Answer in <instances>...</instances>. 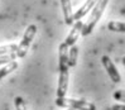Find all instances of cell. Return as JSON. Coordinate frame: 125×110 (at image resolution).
Masks as SVG:
<instances>
[{"instance_id":"7c38bea8","label":"cell","mask_w":125,"mask_h":110,"mask_svg":"<svg viewBox=\"0 0 125 110\" xmlns=\"http://www.w3.org/2000/svg\"><path fill=\"white\" fill-rule=\"evenodd\" d=\"M109 31H113V32H121L125 33V22H110L107 24Z\"/></svg>"},{"instance_id":"ba28073f","label":"cell","mask_w":125,"mask_h":110,"mask_svg":"<svg viewBox=\"0 0 125 110\" xmlns=\"http://www.w3.org/2000/svg\"><path fill=\"white\" fill-rule=\"evenodd\" d=\"M62 10H63V17H64V23L67 25L73 24V11H72V4L71 0H61Z\"/></svg>"},{"instance_id":"30bf717a","label":"cell","mask_w":125,"mask_h":110,"mask_svg":"<svg viewBox=\"0 0 125 110\" xmlns=\"http://www.w3.org/2000/svg\"><path fill=\"white\" fill-rule=\"evenodd\" d=\"M17 68H18L17 61H11L9 63H6V66H4L3 68H0V81H1L5 76H8L9 73H11L13 71H15Z\"/></svg>"},{"instance_id":"5b68a950","label":"cell","mask_w":125,"mask_h":110,"mask_svg":"<svg viewBox=\"0 0 125 110\" xmlns=\"http://www.w3.org/2000/svg\"><path fill=\"white\" fill-rule=\"evenodd\" d=\"M82 27H83V22L82 20H77L75 23L72 31L70 32V34L67 35V38H66V41H64V43H66L67 47H72V46L76 44V41L78 39L81 32H82Z\"/></svg>"},{"instance_id":"6da1fadb","label":"cell","mask_w":125,"mask_h":110,"mask_svg":"<svg viewBox=\"0 0 125 110\" xmlns=\"http://www.w3.org/2000/svg\"><path fill=\"white\" fill-rule=\"evenodd\" d=\"M107 3H109V0H97V3L95 4V6L92 8V11H91V15L89 17V20H87L86 23L83 24V27H82V32H81V34H82L83 37L91 34L95 25H96L97 22L100 20V18L102 15V13H104Z\"/></svg>"},{"instance_id":"277c9868","label":"cell","mask_w":125,"mask_h":110,"mask_svg":"<svg viewBox=\"0 0 125 110\" xmlns=\"http://www.w3.org/2000/svg\"><path fill=\"white\" fill-rule=\"evenodd\" d=\"M101 61H102V65H104L105 70L107 71L110 78H111V81H114V82H116V84L120 82V81H121L120 73H119V71L116 70V67H115V65L113 63V61L110 60L107 56H102Z\"/></svg>"},{"instance_id":"7a4b0ae2","label":"cell","mask_w":125,"mask_h":110,"mask_svg":"<svg viewBox=\"0 0 125 110\" xmlns=\"http://www.w3.org/2000/svg\"><path fill=\"white\" fill-rule=\"evenodd\" d=\"M56 104L62 108H72L76 110H96L92 102L86 100H77V99H67V98H56Z\"/></svg>"},{"instance_id":"9a60e30c","label":"cell","mask_w":125,"mask_h":110,"mask_svg":"<svg viewBox=\"0 0 125 110\" xmlns=\"http://www.w3.org/2000/svg\"><path fill=\"white\" fill-rule=\"evenodd\" d=\"M14 105H15L17 110H27V105H25V101L21 96H17L14 99Z\"/></svg>"},{"instance_id":"ac0fdd59","label":"cell","mask_w":125,"mask_h":110,"mask_svg":"<svg viewBox=\"0 0 125 110\" xmlns=\"http://www.w3.org/2000/svg\"><path fill=\"white\" fill-rule=\"evenodd\" d=\"M123 63H124V66H125V57H123Z\"/></svg>"},{"instance_id":"e0dca14e","label":"cell","mask_w":125,"mask_h":110,"mask_svg":"<svg viewBox=\"0 0 125 110\" xmlns=\"http://www.w3.org/2000/svg\"><path fill=\"white\" fill-rule=\"evenodd\" d=\"M111 110H125V105H123V104H115L111 108Z\"/></svg>"},{"instance_id":"4fadbf2b","label":"cell","mask_w":125,"mask_h":110,"mask_svg":"<svg viewBox=\"0 0 125 110\" xmlns=\"http://www.w3.org/2000/svg\"><path fill=\"white\" fill-rule=\"evenodd\" d=\"M18 46L17 44H8V46H0V55H6V53H17Z\"/></svg>"},{"instance_id":"5bb4252c","label":"cell","mask_w":125,"mask_h":110,"mask_svg":"<svg viewBox=\"0 0 125 110\" xmlns=\"http://www.w3.org/2000/svg\"><path fill=\"white\" fill-rule=\"evenodd\" d=\"M17 58V53H6V55H0V65L4 63H9L11 61H15Z\"/></svg>"},{"instance_id":"8992f818","label":"cell","mask_w":125,"mask_h":110,"mask_svg":"<svg viewBox=\"0 0 125 110\" xmlns=\"http://www.w3.org/2000/svg\"><path fill=\"white\" fill-rule=\"evenodd\" d=\"M68 78L70 73L68 70L60 71V78H58V87H57V98H64L68 89Z\"/></svg>"},{"instance_id":"9c48e42d","label":"cell","mask_w":125,"mask_h":110,"mask_svg":"<svg viewBox=\"0 0 125 110\" xmlns=\"http://www.w3.org/2000/svg\"><path fill=\"white\" fill-rule=\"evenodd\" d=\"M60 71L68 70V47L66 46V43H61L60 44Z\"/></svg>"},{"instance_id":"2e32d148","label":"cell","mask_w":125,"mask_h":110,"mask_svg":"<svg viewBox=\"0 0 125 110\" xmlns=\"http://www.w3.org/2000/svg\"><path fill=\"white\" fill-rule=\"evenodd\" d=\"M114 98L116 100H120V101H125V91L123 90H119V91H116L114 94Z\"/></svg>"},{"instance_id":"8fae6325","label":"cell","mask_w":125,"mask_h":110,"mask_svg":"<svg viewBox=\"0 0 125 110\" xmlns=\"http://www.w3.org/2000/svg\"><path fill=\"white\" fill-rule=\"evenodd\" d=\"M77 57H78V48L75 44L68 51V67H75L77 65Z\"/></svg>"},{"instance_id":"3957f363","label":"cell","mask_w":125,"mask_h":110,"mask_svg":"<svg viewBox=\"0 0 125 110\" xmlns=\"http://www.w3.org/2000/svg\"><path fill=\"white\" fill-rule=\"evenodd\" d=\"M37 33V27L34 24H31L27 31L24 32V35H23V39H21V42L19 43L18 46V49H17V57L19 58H24L27 56V52H28V48L29 46H31L32 41L34 39V35Z\"/></svg>"},{"instance_id":"52a82bcc","label":"cell","mask_w":125,"mask_h":110,"mask_svg":"<svg viewBox=\"0 0 125 110\" xmlns=\"http://www.w3.org/2000/svg\"><path fill=\"white\" fill-rule=\"evenodd\" d=\"M97 3V0H86L85 1V4L81 6V8L73 14V20H81L87 13H89L90 10H92V8L95 6V4Z\"/></svg>"},{"instance_id":"d6986e66","label":"cell","mask_w":125,"mask_h":110,"mask_svg":"<svg viewBox=\"0 0 125 110\" xmlns=\"http://www.w3.org/2000/svg\"><path fill=\"white\" fill-rule=\"evenodd\" d=\"M66 110H76V109H72V108H67Z\"/></svg>"}]
</instances>
